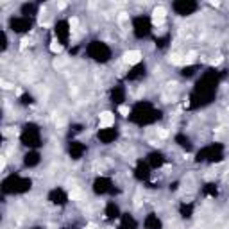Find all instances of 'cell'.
Segmentation results:
<instances>
[{"mask_svg": "<svg viewBox=\"0 0 229 229\" xmlns=\"http://www.w3.org/2000/svg\"><path fill=\"white\" fill-rule=\"evenodd\" d=\"M0 84H2V88H4V90H11V88H13V84H11V82H7V81H2Z\"/></svg>", "mask_w": 229, "mask_h": 229, "instance_id": "cell-10", "label": "cell"}, {"mask_svg": "<svg viewBox=\"0 0 229 229\" xmlns=\"http://www.w3.org/2000/svg\"><path fill=\"white\" fill-rule=\"evenodd\" d=\"M50 50H52V52H55V54H59V52L63 50V47H61L57 41H52V45H50Z\"/></svg>", "mask_w": 229, "mask_h": 229, "instance_id": "cell-5", "label": "cell"}, {"mask_svg": "<svg viewBox=\"0 0 229 229\" xmlns=\"http://www.w3.org/2000/svg\"><path fill=\"white\" fill-rule=\"evenodd\" d=\"M54 65H55V66H63V65H65V59H55Z\"/></svg>", "mask_w": 229, "mask_h": 229, "instance_id": "cell-12", "label": "cell"}, {"mask_svg": "<svg viewBox=\"0 0 229 229\" xmlns=\"http://www.w3.org/2000/svg\"><path fill=\"white\" fill-rule=\"evenodd\" d=\"M81 197H82V193L79 191V190H72V191H70V199L77 201V199H81Z\"/></svg>", "mask_w": 229, "mask_h": 229, "instance_id": "cell-7", "label": "cell"}, {"mask_svg": "<svg viewBox=\"0 0 229 229\" xmlns=\"http://www.w3.org/2000/svg\"><path fill=\"white\" fill-rule=\"evenodd\" d=\"M113 122H115V116H113V113H109V111H104V113L100 115V127H111V125H113Z\"/></svg>", "mask_w": 229, "mask_h": 229, "instance_id": "cell-3", "label": "cell"}, {"mask_svg": "<svg viewBox=\"0 0 229 229\" xmlns=\"http://www.w3.org/2000/svg\"><path fill=\"white\" fill-rule=\"evenodd\" d=\"M118 111H120V115H123V116H127V115H129V108H127V106H120Z\"/></svg>", "mask_w": 229, "mask_h": 229, "instance_id": "cell-8", "label": "cell"}, {"mask_svg": "<svg viewBox=\"0 0 229 229\" xmlns=\"http://www.w3.org/2000/svg\"><path fill=\"white\" fill-rule=\"evenodd\" d=\"M68 23H70V27H72V29H75L77 25H79V20H77V18H70V22H68Z\"/></svg>", "mask_w": 229, "mask_h": 229, "instance_id": "cell-9", "label": "cell"}, {"mask_svg": "<svg viewBox=\"0 0 229 229\" xmlns=\"http://www.w3.org/2000/svg\"><path fill=\"white\" fill-rule=\"evenodd\" d=\"M88 229H95V226H93V224H90V226H88Z\"/></svg>", "mask_w": 229, "mask_h": 229, "instance_id": "cell-15", "label": "cell"}, {"mask_svg": "<svg viewBox=\"0 0 229 229\" xmlns=\"http://www.w3.org/2000/svg\"><path fill=\"white\" fill-rule=\"evenodd\" d=\"M165 14H166V11L161 5L152 11V22H154V25H161L163 22H165Z\"/></svg>", "mask_w": 229, "mask_h": 229, "instance_id": "cell-1", "label": "cell"}, {"mask_svg": "<svg viewBox=\"0 0 229 229\" xmlns=\"http://www.w3.org/2000/svg\"><path fill=\"white\" fill-rule=\"evenodd\" d=\"M140 59H141V54L138 50H129L123 54V61L127 65H136V63H140Z\"/></svg>", "mask_w": 229, "mask_h": 229, "instance_id": "cell-2", "label": "cell"}, {"mask_svg": "<svg viewBox=\"0 0 229 229\" xmlns=\"http://www.w3.org/2000/svg\"><path fill=\"white\" fill-rule=\"evenodd\" d=\"M4 166H5V159L2 158V159H0V168H4Z\"/></svg>", "mask_w": 229, "mask_h": 229, "instance_id": "cell-14", "label": "cell"}, {"mask_svg": "<svg viewBox=\"0 0 229 229\" xmlns=\"http://www.w3.org/2000/svg\"><path fill=\"white\" fill-rule=\"evenodd\" d=\"M195 57H197L195 52H190L188 55H184V57H183V63H181V65H190V63H193V61H195Z\"/></svg>", "mask_w": 229, "mask_h": 229, "instance_id": "cell-4", "label": "cell"}, {"mask_svg": "<svg viewBox=\"0 0 229 229\" xmlns=\"http://www.w3.org/2000/svg\"><path fill=\"white\" fill-rule=\"evenodd\" d=\"M158 134H159V138H166V136H168V131H165V129H159V131H158Z\"/></svg>", "mask_w": 229, "mask_h": 229, "instance_id": "cell-11", "label": "cell"}, {"mask_svg": "<svg viewBox=\"0 0 229 229\" xmlns=\"http://www.w3.org/2000/svg\"><path fill=\"white\" fill-rule=\"evenodd\" d=\"M170 63H174V65H181V63H183V59H181V55H179V54H172V55H170Z\"/></svg>", "mask_w": 229, "mask_h": 229, "instance_id": "cell-6", "label": "cell"}, {"mask_svg": "<svg viewBox=\"0 0 229 229\" xmlns=\"http://www.w3.org/2000/svg\"><path fill=\"white\" fill-rule=\"evenodd\" d=\"M57 7H59V9H65V7H66V2H59Z\"/></svg>", "mask_w": 229, "mask_h": 229, "instance_id": "cell-13", "label": "cell"}]
</instances>
